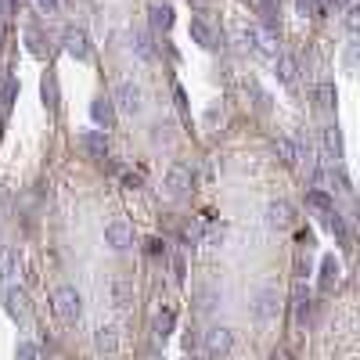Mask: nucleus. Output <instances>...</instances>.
Instances as JSON below:
<instances>
[{
    "instance_id": "1",
    "label": "nucleus",
    "mask_w": 360,
    "mask_h": 360,
    "mask_svg": "<svg viewBox=\"0 0 360 360\" xmlns=\"http://www.w3.org/2000/svg\"><path fill=\"white\" fill-rule=\"evenodd\" d=\"M238 40H242V47L252 51L256 58H266V62L278 58V37L263 25H238Z\"/></svg>"
},
{
    "instance_id": "2",
    "label": "nucleus",
    "mask_w": 360,
    "mask_h": 360,
    "mask_svg": "<svg viewBox=\"0 0 360 360\" xmlns=\"http://www.w3.org/2000/svg\"><path fill=\"white\" fill-rule=\"evenodd\" d=\"M51 310L58 314V321H65V324H76L83 317V295L72 288V285H58L51 292Z\"/></svg>"
},
{
    "instance_id": "3",
    "label": "nucleus",
    "mask_w": 360,
    "mask_h": 360,
    "mask_svg": "<svg viewBox=\"0 0 360 360\" xmlns=\"http://www.w3.org/2000/svg\"><path fill=\"white\" fill-rule=\"evenodd\" d=\"M112 105L119 108V112H123V115H141L144 112V90H141V83L137 79H119L115 83V94H112Z\"/></svg>"
},
{
    "instance_id": "4",
    "label": "nucleus",
    "mask_w": 360,
    "mask_h": 360,
    "mask_svg": "<svg viewBox=\"0 0 360 360\" xmlns=\"http://www.w3.org/2000/svg\"><path fill=\"white\" fill-rule=\"evenodd\" d=\"M234 349V332L227 324H217V328H209L205 339H202V353L205 360H227Z\"/></svg>"
},
{
    "instance_id": "5",
    "label": "nucleus",
    "mask_w": 360,
    "mask_h": 360,
    "mask_svg": "<svg viewBox=\"0 0 360 360\" xmlns=\"http://www.w3.org/2000/svg\"><path fill=\"white\" fill-rule=\"evenodd\" d=\"M4 314L15 321V324H25L29 321V314H33V307H29V295H25V288H18V285H4Z\"/></svg>"
},
{
    "instance_id": "6",
    "label": "nucleus",
    "mask_w": 360,
    "mask_h": 360,
    "mask_svg": "<svg viewBox=\"0 0 360 360\" xmlns=\"http://www.w3.org/2000/svg\"><path fill=\"white\" fill-rule=\"evenodd\" d=\"M191 184H195V173H191V166H184V162H173V166L166 169L162 188H166V195H169V198H184V195L191 191Z\"/></svg>"
},
{
    "instance_id": "7",
    "label": "nucleus",
    "mask_w": 360,
    "mask_h": 360,
    "mask_svg": "<svg viewBox=\"0 0 360 360\" xmlns=\"http://www.w3.org/2000/svg\"><path fill=\"white\" fill-rule=\"evenodd\" d=\"M62 47H65L69 58H76V62H90V54H94L86 29H79V25H69L65 33H62Z\"/></svg>"
},
{
    "instance_id": "8",
    "label": "nucleus",
    "mask_w": 360,
    "mask_h": 360,
    "mask_svg": "<svg viewBox=\"0 0 360 360\" xmlns=\"http://www.w3.org/2000/svg\"><path fill=\"white\" fill-rule=\"evenodd\" d=\"M252 314H256L259 324H274V321H278V288H274V285H263V288L256 292Z\"/></svg>"
},
{
    "instance_id": "9",
    "label": "nucleus",
    "mask_w": 360,
    "mask_h": 360,
    "mask_svg": "<svg viewBox=\"0 0 360 360\" xmlns=\"http://www.w3.org/2000/svg\"><path fill=\"white\" fill-rule=\"evenodd\" d=\"M105 245L115 249V252L134 249V227H130L127 220H112V224H105Z\"/></svg>"
},
{
    "instance_id": "10",
    "label": "nucleus",
    "mask_w": 360,
    "mask_h": 360,
    "mask_svg": "<svg viewBox=\"0 0 360 360\" xmlns=\"http://www.w3.org/2000/svg\"><path fill=\"white\" fill-rule=\"evenodd\" d=\"M79 148H83L86 159L105 162V159H108V134H105V130H83V134H79Z\"/></svg>"
},
{
    "instance_id": "11",
    "label": "nucleus",
    "mask_w": 360,
    "mask_h": 360,
    "mask_svg": "<svg viewBox=\"0 0 360 360\" xmlns=\"http://www.w3.org/2000/svg\"><path fill=\"white\" fill-rule=\"evenodd\" d=\"M292 310H295V324H299V328H307V324H310L314 303H310V292H307L303 281H295V288H292Z\"/></svg>"
},
{
    "instance_id": "12",
    "label": "nucleus",
    "mask_w": 360,
    "mask_h": 360,
    "mask_svg": "<svg viewBox=\"0 0 360 360\" xmlns=\"http://www.w3.org/2000/svg\"><path fill=\"white\" fill-rule=\"evenodd\" d=\"M292 224H295V213H292L288 202H270L266 205V227L270 231H288Z\"/></svg>"
},
{
    "instance_id": "13",
    "label": "nucleus",
    "mask_w": 360,
    "mask_h": 360,
    "mask_svg": "<svg viewBox=\"0 0 360 360\" xmlns=\"http://www.w3.org/2000/svg\"><path fill=\"white\" fill-rule=\"evenodd\" d=\"M188 37H191L198 47H205V51H213V47H217V29L209 25L205 18H191V25H188Z\"/></svg>"
},
{
    "instance_id": "14",
    "label": "nucleus",
    "mask_w": 360,
    "mask_h": 360,
    "mask_svg": "<svg viewBox=\"0 0 360 360\" xmlns=\"http://www.w3.org/2000/svg\"><path fill=\"white\" fill-rule=\"evenodd\" d=\"M18 270H22V256H18V249L4 245V249H0V281L11 285V281L18 278Z\"/></svg>"
},
{
    "instance_id": "15",
    "label": "nucleus",
    "mask_w": 360,
    "mask_h": 360,
    "mask_svg": "<svg viewBox=\"0 0 360 360\" xmlns=\"http://www.w3.org/2000/svg\"><path fill=\"white\" fill-rule=\"evenodd\" d=\"M90 119H94L101 130H112V123H115V105H112V98H94V101H90Z\"/></svg>"
},
{
    "instance_id": "16",
    "label": "nucleus",
    "mask_w": 360,
    "mask_h": 360,
    "mask_svg": "<svg viewBox=\"0 0 360 360\" xmlns=\"http://www.w3.org/2000/svg\"><path fill=\"white\" fill-rule=\"evenodd\" d=\"M321 148H324V159L332 162V166H339V159H342V137H339L335 127H324L321 130Z\"/></svg>"
},
{
    "instance_id": "17",
    "label": "nucleus",
    "mask_w": 360,
    "mask_h": 360,
    "mask_svg": "<svg viewBox=\"0 0 360 360\" xmlns=\"http://www.w3.org/2000/svg\"><path fill=\"white\" fill-rule=\"evenodd\" d=\"M339 274H342V266H339V259L335 256H324L321 259V292L328 295V292H335V285H339Z\"/></svg>"
},
{
    "instance_id": "18",
    "label": "nucleus",
    "mask_w": 360,
    "mask_h": 360,
    "mask_svg": "<svg viewBox=\"0 0 360 360\" xmlns=\"http://www.w3.org/2000/svg\"><path fill=\"white\" fill-rule=\"evenodd\" d=\"M173 324H176V314H173L169 307L155 314V321H152V335H155V342H166V339L173 335Z\"/></svg>"
},
{
    "instance_id": "19",
    "label": "nucleus",
    "mask_w": 360,
    "mask_h": 360,
    "mask_svg": "<svg viewBox=\"0 0 360 360\" xmlns=\"http://www.w3.org/2000/svg\"><path fill=\"white\" fill-rule=\"evenodd\" d=\"M40 98H44L47 112H58V108H62V94H58V79H54V72H47V76L40 79Z\"/></svg>"
},
{
    "instance_id": "20",
    "label": "nucleus",
    "mask_w": 360,
    "mask_h": 360,
    "mask_svg": "<svg viewBox=\"0 0 360 360\" xmlns=\"http://www.w3.org/2000/svg\"><path fill=\"white\" fill-rule=\"evenodd\" d=\"M130 51L141 58V62H152L155 58V44H152V37H148L144 29H137V33L130 37Z\"/></svg>"
},
{
    "instance_id": "21",
    "label": "nucleus",
    "mask_w": 360,
    "mask_h": 360,
    "mask_svg": "<svg viewBox=\"0 0 360 360\" xmlns=\"http://www.w3.org/2000/svg\"><path fill=\"white\" fill-rule=\"evenodd\" d=\"M148 22H152V29L166 33V29H173V8L169 4H152L148 8Z\"/></svg>"
},
{
    "instance_id": "22",
    "label": "nucleus",
    "mask_w": 360,
    "mask_h": 360,
    "mask_svg": "<svg viewBox=\"0 0 360 360\" xmlns=\"http://www.w3.org/2000/svg\"><path fill=\"white\" fill-rule=\"evenodd\" d=\"M94 346H98L105 356H112V353L119 349V332H115L112 324H101V328H98V335H94Z\"/></svg>"
},
{
    "instance_id": "23",
    "label": "nucleus",
    "mask_w": 360,
    "mask_h": 360,
    "mask_svg": "<svg viewBox=\"0 0 360 360\" xmlns=\"http://www.w3.org/2000/svg\"><path fill=\"white\" fill-rule=\"evenodd\" d=\"M314 98H317V105H321L324 112H332V108H335V101H339L335 83H332V79H321V83L314 86Z\"/></svg>"
},
{
    "instance_id": "24",
    "label": "nucleus",
    "mask_w": 360,
    "mask_h": 360,
    "mask_svg": "<svg viewBox=\"0 0 360 360\" xmlns=\"http://www.w3.org/2000/svg\"><path fill=\"white\" fill-rule=\"evenodd\" d=\"M307 205L314 209V213H317V217H328V213H332V209H335V202H332V195H328V191H321V188H314V191H307Z\"/></svg>"
},
{
    "instance_id": "25",
    "label": "nucleus",
    "mask_w": 360,
    "mask_h": 360,
    "mask_svg": "<svg viewBox=\"0 0 360 360\" xmlns=\"http://www.w3.org/2000/svg\"><path fill=\"white\" fill-rule=\"evenodd\" d=\"M18 76H8V79H0V112H11L15 98H18Z\"/></svg>"
},
{
    "instance_id": "26",
    "label": "nucleus",
    "mask_w": 360,
    "mask_h": 360,
    "mask_svg": "<svg viewBox=\"0 0 360 360\" xmlns=\"http://www.w3.org/2000/svg\"><path fill=\"white\" fill-rule=\"evenodd\" d=\"M274 155H278L285 166H295V162H299V148H295L292 137H278V141H274Z\"/></svg>"
},
{
    "instance_id": "27",
    "label": "nucleus",
    "mask_w": 360,
    "mask_h": 360,
    "mask_svg": "<svg viewBox=\"0 0 360 360\" xmlns=\"http://www.w3.org/2000/svg\"><path fill=\"white\" fill-rule=\"evenodd\" d=\"M274 62H278V79H281L285 86H292V83H295V72H299L295 58H292V54H278Z\"/></svg>"
},
{
    "instance_id": "28",
    "label": "nucleus",
    "mask_w": 360,
    "mask_h": 360,
    "mask_svg": "<svg viewBox=\"0 0 360 360\" xmlns=\"http://www.w3.org/2000/svg\"><path fill=\"white\" fill-rule=\"evenodd\" d=\"M112 299H115L119 310H127L134 303V285L130 281H112Z\"/></svg>"
},
{
    "instance_id": "29",
    "label": "nucleus",
    "mask_w": 360,
    "mask_h": 360,
    "mask_svg": "<svg viewBox=\"0 0 360 360\" xmlns=\"http://www.w3.org/2000/svg\"><path fill=\"white\" fill-rule=\"evenodd\" d=\"M25 40H29V51H33L37 58H44V54H47V44H44V33H40V29H37V25H29V29H25Z\"/></svg>"
},
{
    "instance_id": "30",
    "label": "nucleus",
    "mask_w": 360,
    "mask_h": 360,
    "mask_svg": "<svg viewBox=\"0 0 360 360\" xmlns=\"http://www.w3.org/2000/svg\"><path fill=\"white\" fill-rule=\"evenodd\" d=\"M295 8H299V15H307V18H321L324 15V0H295Z\"/></svg>"
},
{
    "instance_id": "31",
    "label": "nucleus",
    "mask_w": 360,
    "mask_h": 360,
    "mask_svg": "<svg viewBox=\"0 0 360 360\" xmlns=\"http://www.w3.org/2000/svg\"><path fill=\"white\" fill-rule=\"evenodd\" d=\"M15 360H40V349H37L33 342H18V349H15Z\"/></svg>"
},
{
    "instance_id": "32",
    "label": "nucleus",
    "mask_w": 360,
    "mask_h": 360,
    "mask_svg": "<svg viewBox=\"0 0 360 360\" xmlns=\"http://www.w3.org/2000/svg\"><path fill=\"white\" fill-rule=\"evenodd\" d=\"M213 307H217V295H213V292H205V288H202V292H198V310L205 314V310H213Z\"/></svg>"
},
{
    "instance_id": "33",
    "label": "nucleus",
    "mask_w": 360,
    "mask_h": 360,
    "mask_svg": "<svg viewBox=\"0 0 360 360\" xmlns=\"http://www.w3.org/2000/svg\"><path fill=\"white\" fill-rule=\"evenodd\" d=\"M173 101H176V112L188 119V98H184V90H180V86H173Z\"/></svg>"
},
{
    "instance_id": "34",
    "label": "nucleus",
    "mask_w": 360,
    "mask_h": 360,
    "mask_svg": "<svg viewBox=\"0 0 360 360\" xmlns=\"http://www.w3.org/2000/svg\"><path fill=\"white\" fill-rule=\"evenodd\" d=\"M148 252H152V256H162V252H166V242H162V238H148Z\"/></svg>"
},
{
    "instance_id": "35",
    "label": "nucleus",
    "mask_w": 360,
    "mask_h": 360,
    "mask_svg": "<svg viewBox=\"0 0 360 360\" xmlns=\"http://www.w3.org/2000/svg\"><path fill=\"white\" fill-rule=\"evenodd\" d=\"M259 11H263L266 18H274V15H278V0H259Z\"/></svg>"
},
{
    "instance_id": "36",
    "label": "nucleus",
    "mask_w": 360,
    "mask_h": 360,
    "mask_svg": "<svg viewBox=\"0 0 360 360\" xmlns=\"http://www.w3.org/2000/svg\"><path fill=\"white\" fill-rule=\"evenodd\" d=\"M141 180H144L141 173H123V188H130V191H134V188H141Z\"/></svg>"
},
{
    "instance_id": "37",
    "label": "nucleus",
    "mask_w": 360,
    "mask_h": 360,
    "mask_svg": "<svg viewBox=\"0 0 360 360\" xmlns=\"http://www.w3.org/2000/svg\"><path fill=\"white\" fill-rule=\"evenodd\" d=\"M37 4H40V11L54 15V11H58V4H62V0H37Z\"/></svg>"
},
{
    "instance_id": "38",
    "label": "nucleus",
    "mask_w": 360,
    "mask_h": 360,
    "mask_svg": "<svg viewBox=\"0 0 360 360\" xmlns=\"http://www.w3.org/2000/svg\"><path fill=\"white\" fill-rule=\"evenodd\" d=\"M356 15H360L356 8H349V11H346V29H349V33H356Z\"/></svg>"
},
{
    "instance_id": "39",
    "label": "nucleus",
    "mask_w": 360,
    "mask_h": 360,
    "mask_svg": "<svg viewBox=\"0 0 360 360\" xmlns=\"http://www.w3.org/2000/svg\"><path fill=\"white\" fill-rule=\"evenodd\" d=\"M11 15V0H0V22H4Z\"/></svg>"
},
{
    "instance_id": "40",
    "label": "nucleus",
    "mask_w": 360,
    "mask_h": 360,
    "mask_svg": "<svg viewBox=\"0 0 360 360\" xmlns=\"http://www.w3.org/2000/svg\"><path fill=\"white\" fill-rule=\"evenodd\" d=\"M173 274H176V281H184V263L180 259H173Z\"/></svg>"
},
{
    "instance_id": "41",
    "label": "nucleus",
    "mask_w": 360,
    "mask_h": 360,
    "mask_svg": "<svg viewBox=\"0 0 360 360\" xmlns=\"http://www.w3.org/2000/svg\"><path fill=\"white\" fill-rule=\"evenodd\" d=\"M4 37H8V25H4V22H0V44H4Z\"/></svg>"
},
{
    "instance_id": "42",
    "label": "nucleus",
    "mask_w": 360,
    "mask_h": 360,
    "mask_svg": "<svg viewBox=\"0 0 360 360\" xmlns=\"http://www.w3.org/2000/svg\"><path fill=\"white\" fill-rule=\"evenodd\" d=\"M328 4H332V8H342V4H346V0H328Z\"/></svg>"
},
{
    "instance_id": "43",
    "label": "nucleus",
    "mask_w": 360,
    "mask_h": 360,
    "mask_svg": "<svg viewBox=\"0 0 360 360\" xmlns=\"http://www.w3.org/2000/svg\"><path fill=\"white\" fill-rule=\"evenodd\" d=\"M191 4H195V8H205V0H191Z\"/></svg>"
},
{
    "instance_id": "44",
    "label": "nucleus",
    "mask_w": 360,
    "mask_h": 360,
    "mask_svg": "<svg viewBox=\"0 0 360 360\" xmlns=\"http://www.w3.org/2000/svg\"><path fill=\"white\" fill-rule=\"evenodd\" d=\"M270 360H281V356H278V353H274V356H270Z\"/></svg>"
}]
</instances>
